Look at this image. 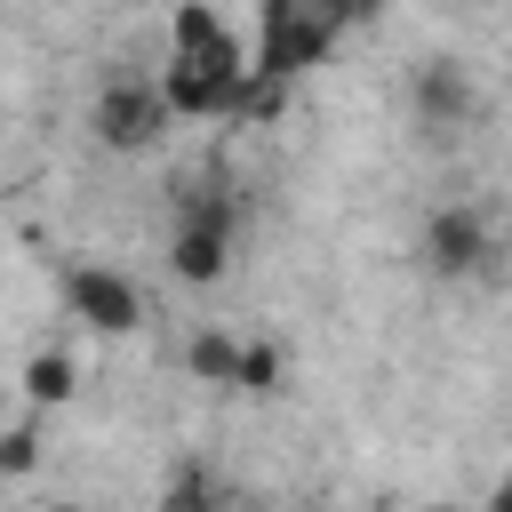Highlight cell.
Segmentation results:
<instances>
[{
  "mask_svg": "<svg viewBox=\"0 0 512 512\" xmlns=\"http://www.w3.org/2000/svg\"><path fill=\"white\" fill-rule=\"evenodd\" d=\"M416 512H464V504H416Z\"/></svg>",
  "mask_w": 512,
  "mask_h": 512,
  "instance_id": "d6986e66",
  "label": "cell"
},
{
  "mask_svg": "<svg viewBox=\"0 0 512 512\" xmlns=\"http://www.w3.org/2000/svg\"><path fill=\"white\" fill-rule=\"evenodd\" d=\"M280 376H288V360H280V344H264V336H248V344H240V376H232V392H280Z\"/></svg>",
  "mask_w": 512,
  "mask_h": 512,
  "instance_id": "4fadbf2b",
  "label": "cell"
},
{
  "mask_svg": "<svg viewBox=\"0 0 512 512\" xmlns=\"http://www.w3.org/2000/svg\"><path fill=\"white\" fill-rule=\"evenodd\" d=\"M280 104H288V88H280L272 72H256V64H248V80L232 88V104H224V120H272Z\"/></svg>",
  "mask_w": 512,
  "mask_h": 512,
  "instance_id": "7c38bea8",
  "label": "cell"
},
{
  "mask_svg": "<svg viewBox=\"0 0 512 512\" xmlns=\"http://www.w3.org/2000/svg\"><path fill=\"white\" fill-rule=\"evenodd\" d=\"M240 80H248L240 32L200 40V48H168V64H160V104H168L176 120H224V104H232Z\"/></svg>",
  "mask_w": 512,
  "mask_h": 512,
  "instance_id": "7a4b0ae2",
  "label": "cell"
},
{
  "mask_svg": "<svg viewBox=\"0 0 512 512\" xmlns=\"http://www.w3.org/2000/svg\"><path fill=\"white\" fill-rule=\"evenodd\" d=\"M72 392H80V360H72V352H32V360H24V400H32V416L64 408Z\"/></svg>",
  "mask_w": 512,
  "mask_h": 512,
  "instance_id": "ba28073f",
  "label": "cell"
},
{
  "mask_svg": "<svg viewBox=\"0 0 512 512\" xmlns=\"http://www.w3.org/2000/svg\"><path fill=\"white\" fill-rule=\"evenodd\" d=\"M184 368H192L200 384H224V392H232V376H240V336H232V328H192Z\"/></svg>",
  "mask_w": 512,
  "mask_h": 512,
  "instance_id": "9c48e42d",
  "label": "cell"
},
{
  "mask_svg": "<svg viewBox=\"0 0 512 512\" xmlns=\"http://www.w3.org/2000/svg\"><path fill=\"white\" fill-rule=\"evenodd\" d=\"M232 24L216 16V0H176L168 8V48H200V40H224Z\"/></svg>",
  "mask_w": 512,
  "mask_h": 512,
  "instance_id": "8fae6325",
  "label": "cell"
},
{
  "mask_svg": "<svg viewBox=\"0 0 512 512\" xmlns=\"http://www.w3.org/2000/svg\"><path fill=\"white\" fill-rule=\"evenodd\" d=\"M352 32V0H264L256 8V72L296 88L328 64V48Z\"/></svg>",
  "mask_w": 512,
  "mask_h": 512,
  "instance_id": "6da1fadb",
  "label": "cell"
},
{
  "mask_svg": "<svg viewBox=\"0 0 512 512\" xmlns=\"http://www.w3.org/2000/svg\"><path fill=\"white\" fill-rule=\"evenodd\" d=\"M488 512H512V480H504V488H496V496H488Z\"/></svg>",
  "mask_w": 512,
  "mask_h": 512,
  "instance_id": "2e32d148",
  "label": "cell"
},
{
  "mask_svg": "<svg viewBox=\"0 0 512 512\" xmlns=\"http://www.w3.org/2000/svg\"><path fill=\"white\" fill-rule=\"evenodd\" d=\"M384 8H392V0H352V24H376Z\"/></svg>",
  "mask_w": 512,
  "mask_h": 512,
  "instance_id": "9a60e30c",
  "label": "cell"
},
{
  "mask_svg": "<svg viewBox=\"0 0 512 512\" xmlns=\"http://www.w3.org/2000/svg\"><path fill=\"white\" fill-rule=\"evenodd\" d=\"M40 512H88V504H72V496H64V504H40Z\"/></svg>",
  "mask_w": 512,
  "mask_h": 512,
  "instance_id": "ac0fdd59",
  "label": "cell"
},
{
  "mask_svg": "<svg viewBox=\"0 0 512 512\" xmlns=\"http://www.w3.org/2000/svg\"><path fill=\"white\" fill-rule=\"evenodd\" d=\"M168 104H160V80H104L96 88V104H88V128H96V144L104 152H120V160H136V152H152L160 136H168Z\"/></svg>",
  "mask_w": 512,
  "mask_h": 512,
  "instance_id": "277c9868",
  "label": "cell"
},
{
  "mask_svg": "<svg viewBox=\"0 0 512 512\" xmlns=\"http://www.w3.org/2000/svg\"><path fill=\"white\" fill-rule=\"evenodd\" d=\"M416 256H424V272L432 280H480L488 272V256H496V232H488V216L480 208H432L424 216V240H416Z\"/></svg>",
  "mask_w": 512,
  "mask_h": 512,
  "instance_id": "5b68a950",
  "label": "cell"
},
{
  "mask_svg": "<svg viewBox=\"0 0 512 512\" xmlns=\"http://www.w3.org/2000/svg\"><path fill=\"white\" fill-rule=\"evenodd\" d=\"M408 104H416V128H424L432 144H448V136H464V128H472L480 88H472V72H464L456 56H424V64H416V80H408Z\"/></svg>",
  "mask_w": 512,
  "mask_h": 512,
  "instance_id": "52a82bcc",
  "label": "cell"
},
{
  "mask_svg": "<svg viewBox=\"0 0 512 512\" xmlns=\"http://www.w3.org/2000/svg\"><path fill=\"white\" fill-rule=\"evenodd\" d=\"M64 304H72V320L96 328V336H136V328H144V288H136L128 272H112V264H72V272H64Z\"/></svg>",
  "mask_w": 512,
  "mask_h": 512,
  "instance_id": "8992f818",
  "label": "cell"
},
{
  "mask_svg": "<svg viewBox=\"0 0 512 512\" xmlns=\"http://www.w3.org/2000/svg\"><path fill=\"white\" fill-rule=\"evenodd\" d=\"M224 512H264V504H256V496H232V504H224Z\"/></svg>",
  "mask_w": 512,
  "mask_h": 512,
  "instance_id": "e0dca14e",
  "label": "cell"
},
{
  "mask_svg": "<svg viewBox=\"0 0 512 512\" xmlns=\"http://www.w3.org/2000/svg\"><path fill=\"white\" fill-rule=\"evenodd\" d=\"M224 504H232V496H224V488L208 480V464H176L152 512H224Z\"/></svg>",
  "mask_w": 512,
  "mask_h": 512,
  "instance_id": "30bf717a",
  "label": "cell"
},
{
  "mask_svg": "<svg viewBox=\"0 0 512 512\" xmlns=\"http://www.w3.org/2000/svg\"><path fill=\"white\" fill-rule=\"evenodd\" d=\"M232 224H240V208L232 200H216V192H184V216H176V232H168V272L184 280V288H216L224 272H232Z\"/></svg>",
  "mask_w": 512,
  "mask_h": 512,
  "instance_id": "3957f363",
  "label": "cell"
},
{
  "mask_svg": "<svg viewBox=\"0 0 512 512\" xmlns=\"http://www.w3.org/2000/svg\"><path fill=\"white\" fill-rule=\"evenodd\" d=\"M40 416H24V424H8L0 432V480H24V472H40Z\"/></svg>",
  "mask_w": 512,
  "mask_h": 512,
  "instance_id": "5bb4252c",
  "label": "cell"
}]
</instances>
